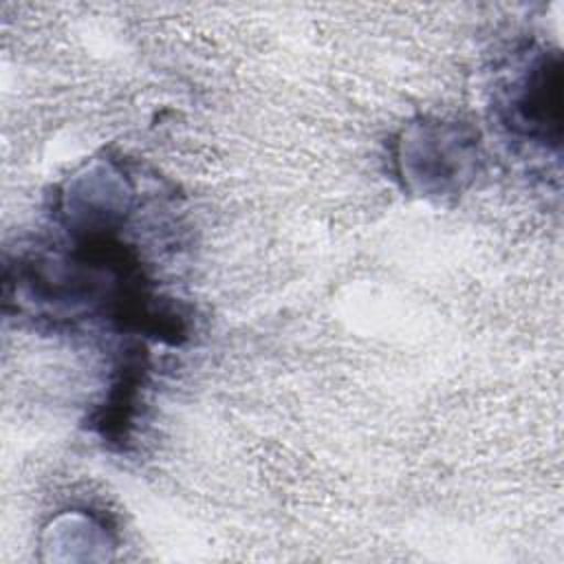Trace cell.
<instances>
[{
	"mask_svg": "<svg viewBox=\"0 0 564 564\" xmlns=\"http://www.w3.org/2000/svg\"><path fill=\"white\" fill-rule=\"evenodd\" d=\"M509 126L540 143L560 145L562 139V62L540 55L518 82L511 97Z\"/></svg>",
	"mask_w": 564,
	"mask_h": 564,
	"instance_id": "obj_2",
	"label": "cell"
},
{
	"mask_svg": "<svg viewBox=\"0 0 564 564\" xmlns=\"http://www.w3.org/2000/svg\"><path fill=\"white\" fill-rule=\"evenodd\" d=\"M476 159V145L471 137L458 126L425 123L414 126L401 141V174L408 185H414L423 194L443 196L452 189H460L469 176L471 161Z\"/></svg>",
	"mask_w": 564,
	"mask_h": 564,
	"instance_id": "obj_1",
	"label": "cell"
}]
</instances>
